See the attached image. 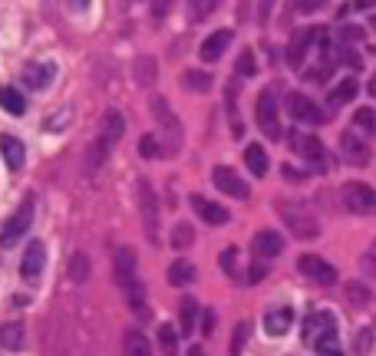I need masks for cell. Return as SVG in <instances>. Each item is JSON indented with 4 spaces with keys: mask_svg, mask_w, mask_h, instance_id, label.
<instances>
[{
    "mask_svg": "<svg viewBox=\"0 0 376 356\" xmlns=\"http://www.w3.org/2000/svg\"><path fill=\"white\" fill-rule=\"evenodd\" d=\"M278 212H280V218H284V224H287V231L294 234V238L314 241L320 234V222L307 212V208H304V205H297V202H278Z\"/></svg>",
    "mask_w": 376,
    "mask_h": 356,
    "instance_id": "obj_1",
    "label": "cell"
},
{
    "mask_svg": "<svg viewBox=\"0 0 376 356\" xmlns=\"http://www.w3.org/2000/svg\"><path fill=\"white\" fill-rule=\"evenodd\" d=\"M149 113H152V119L159 122V139H165L169 152H175V149L182 145V125H178V116H175L172 106H169V99L152 96L149 99Z\"/></svg>",
    "mask_w": 376,
    "mask_h": 356,
    "instance_id": "obj_2",
    "label": "cell"
},
{
    "mask_svg": "<svg viewBox=\"0 0 376 356\" xmlns=\"http://www.w3.org/2000/svg\"><path fill=\"white\" fill-rule=\"evenodd\" d=\"M340 202L353 214H376V188L367 182H347L340 188Z\"/></svg>",
    "mask_w": 376,
    "mask_h": 356,
    "instance_id": "obj_3",
    "label": "cell"
},
{
    "mask_svg": "<svg viewBox=\"0 0 376 356\" xmlns=\"http://www.w3.org/2000/svg\"><path fill=\"white\" fill-rule=\"evenodd\" d=\"M287 145L307 165H314L317 172L327 168V149H324V142H320L317 135H307V132H297V129H294V132H287Z\"/></svg>",
    "mask_w": 376,
    "mask_h": 356,
    "instance_id": "obj_4",
    "label": "cell"
},
{
    "mask_svg": "<svg viewBox=\"0 0 376 356\" xmlns=\"http://www.w3.org/2000/svg\"><path fill=\"white\" fill-rule=\"evenodd\" d=\"M254 119H258V129L268 139H280V116H278V96H274V89H264L254 103Z\"/></svg>",
    "mask_w": 376,
    "mask_h": 356,
    "instance_id": "obj_5",
    "label": "cell"
},
{
    "mask_svg": "<svg viewBox=\"0 0 376 356\" xmlns=\"http://www.w3.org/2000/svg\"><path fill=\"white\" fill-rule=\"evenodd\" d=\"M30 224H33V198H23V205H20L17 212L7 218V224H4L0 244H4V248H13V244L30 231Z\"/></svg>",
    "mask_w": 376,
    "mask_h": 356,
    "instance_id": "obj_6",
    "label": "cell"
},
{
    "mask_svg": "<svg viewBox=\"0 0 376 356\" xmlns=\"http://www.w3.org/2000/svg\"><path fill=\"white\" fill-rule=\"evenodd\" d=\"M324 33H327L324 27H310V30H297V33L290 37V43H287V63H290V69L304 67L307 53L314 47H320V37H324Z\"/></svg>",
    "mask_w": 376,
    "mask_h": 356,
    "instance_id": "obj_7",
    "label": "cell"
},
{
    "mask_svg": "<svg viewBox=\"0 0 376 356\" xmlns=\"http://www.w3.org/2000/svg\"><path fill=\"white\" fill-rule=\"evenodd\" d=\"M297 270L307 280L320 284V287H330V284H337V268H334L330 260L317 258V254H300V258H297Z\"/></svg>",
    "mask_w": 376,
    "mask_h": 356,
    "instance_id": "obj_8",
    "label": "cell"
},
{
    "mask_svg": "<svg viewBox=\"0 0 376 356\" xmlns=\"http://www.w3.org/2000/svg\"><path fill=\"white\" fill-rule=\"evenodd\" d=\"M139 212H142V228L145 234L155 241V234H159V198H155L152 185L145 182V178H139Z\"/></svg>",
    "mask_w": 376,
    "mask_h": 356,
    "instance_id": "obj_9",
    "label": "cell"
},
{
    "mask_svg": "<svg viewBox=\"0 0 376 356\" xmlns=\"http://www.w3.org/2000/svg\"><path fill=\"white\" fill-rule=\"evenodd\" d=\"M284 106H287V113L294 119H297V122H307V125H320L324 122V119H327V113H324V109L317 106V103H314V99L310 96H304V93H290L287 96V103H284Z\"/></svg>",
    "mask_w": 376,
    "mask_h": 356,
    "instance_id": "obj_10",
    "label": "cell"
},
{
    "mask_svg": "<svg viewBox=\"0 0 376 356\" xmlns=\"http://www.w3.org/2000/svg\"><path fill=\"white\" fill-rule=\"evenodd\" d=\"M43 270H47V244L43 241H30L23 258H20V274H23V280L37 284Z\"/></svg>",
    "mask_w": 376,
    "mask_h": 356,
    "instance_id": "obj_11",
    "label": "cell"
},
{
    "mask_svg": "<svg viewBox=\"0 0 376 356\" xmlns=\"http://www.w3.org/2000/svg\"><path fill=\"white\" fill-rule=\"evenodd\" d=\"M212 178H215V188H218V192L232 195V198H238V202H244V198L251 195L248 182H244V178L234 172V168H228V165H218Z\"/></svg>",
    "mask_w": 376,
    "mask_h": 356,
    "instance_id": "obj_12",
    "label": "cell"
},
{
    "mask_svg": "<svg viewBox=\"0 0 376 356\" xmlns=\"http://www.w3.org/2000/svg\"><path fill=\"white\" fill-rule=\"evenodd\" d=\"M340 155H343L350 165H357V168L370 165V159H373L367 139H360L357 132H343V135H340Z\"/></svg>",
    "mask_w": 376,
    "mask_h": 356,
    "instance_id": "obj_13",
    "label": "cell"
},
{
    "mask_svg": "<svg viewBox=\"0 0 376 356\" xmlns=\"http://www.w3.org/2000/svg\"><path fill=\"white\" fill-rule=\"evenodd\" d=\"M337 333V317L330 314V310H317V314H310L307 323H304V340L307 343H317L324 337H334Z\"/></svg>",
    "mask_w": 376,
    "mask_h": 356,
    "instance_id": "obj_14",
    "label": "cell"
},
{
    "mask_svg": "<svg viewBox=\"0 0 376 356\" xmlns=\"http://www.w3.org/2000/svg\"><path fill=\"white\" fill-rule=\"evenodd\" d=\"M113 268H116V280L119 287L129 290L132 284H139V270H135V251L132 248H116V254H113Z\"/></svg>",
    "mask_w": 376,
    "mask_h": 356,
    "instance_id": "obj_15",
    "label": "cell"
},
{
    "mask_svg": "<svg viewBox=\"0 0 376 356\" xmlns=\"http://www.w3.org/2000/svg\"><path fill=\"white\" fill-rule=\"evenodd\" d=\"M232 30H215V33H208L202 43V50H198V57L205 59V63H218V59L224 57V50L232 47Z\"/></svg>",
    "mask_w": 376,
    "mask_h": 356,
    "instance_id": "obj_16",
    "label": "cell"
},
{
    "mask_svg": "<svg viewBox=\"0 0 376 356\" xmlns=\"http://www.w3.org/2000/svg\"><path fill=\"white\" fill-rule=\"evenodd\" d=\"M53 76H57V67L47 63V59H33V63L23 67V83L30 89H47L53 83Z\"/></svg>",
    "mask_w": 376,
    "mask_h": 356,
    "instance_id": "obj_17",
    "label": "cell"
},
{
    "mask_svg": "<svg viewBox=\"0 0 376 356\" xmlns=\"http://www.w3.org/2000/svg\"><path fill=\"white\" fill-rule=\"evenodd\" d=\"M123 135H125V116L119 109H109L106 116H103V125H99V139H103L109 149H116Z\"/></svg>",
    "mask_w": 376,
    "mask_h": 356,
    "instance_id": "obj_18",
    "label": "cell"
},
{
    "mask_svg": "<svg viewBox=\"0 0 376 356\" xmlns=\"http://www.w3.org/2000/svg\"><path fill=\"white\" fill-rule=\"evenodd\" d=\"M192 208H195V214H198V218H205V222L215 224V228H218V224H228V218H232L222 205L208 202L205 195H192Z\"/></svg>",
    "mask_w": 376,
    "mask_h": 356,
    "instance_id": "obj_19",
    "label": "cell"
},
{
    "mask_svg": "<svg viewBox=\"0 0 376 356\" xmlns=\"http://www.w3.org/2000/svg\"><path fill=\"white\" fill-rule=\"evenodd\" d=\"M290 323H294V310L290 307H274L264 314V330H268L270 337H284L290 330Z\"/></svg>",
    "mask_w": 376,
    "mask_h": 356,
    "instance_id": "obj_20",
    "label": "cell"
},
{
    "mask_svg": "<svg viewBox=\"0 0 376 356\" xmlns=\"http://www.w3.org/2000/svg\"><path fill=\"white\" fill-rule=\"evenodd\" d=\"M251 248L258 258H278L280 251H284V238L278 231H258L254 241H251Z\"/></svg>",
    "mask_w": 376,
    "mask_h": 356,
    "instance_id": "obj_21",
    "label": "cell"
},
{
    "mask_svg": "<svg viewBox=\"0 0 376 356\" xmlns=\"http://www.w3.org/2000/svg\"><path fill=\"white\" fill-rule=\"evenodd\" d=\"M0 152H4V162H7V168H23V162H27V149H23V142H20L17 135H4L0 139Z\"/></svg>",
    "mask_w": 376,
    "mask_h": 356,
    "instance_id": "obj_22",
    "label": "cell"
},
{
    "mask_svg": "<svg viewBox=\"0 0 376 356\" xmlns=\"http://www.w3.org/2000/svg\"><path fill=\"white\" fill-rule=\"evenodd\" d=\"M357 93H360V83L353 76H347V79H340L337 86L327 93V103L334 109H337V106H347V103H353V99H357Z\"/></svg>",
    "mask_w": 376,
    "mask_h": 356,
    "instance_id": "obj_23",
    "label": "cell"
},
{
    "mask_svg": "<svg viewBox=\"0 0 376 356\" xmlns=\"http://www.w3.org/2000/svg\"><path fill=\"white\" fill-rule=\"evenodd\" d=\"M202 323V310H198V304H195V297H182V314H178V333L182 337H188V333H195V327Z\"/></svg>",
    "mask_w": 376,
    "mask_h": 356,
    "instance_id": "obj_24",
    "label": "cell"
},
{
    "mask_svg": "<svg viewBox=\"0 0 376 356\" xmlns=\"http://www.w3.org/2000/svg\"><path fill=\"white\" fill-rule=\"evenodd\" d=\"M123 350L125 356H152V340L145 337L142 330H125V337H123Z\"/></svg>",
    "mask_w": 376,
    "mask_h": 356,
    "instance_id": "obj_25",
    "label": "cell"
},
{
    "mask_svg": "<svg viewBox=\"0 0 376 356\" xmlns=\"http://www.w3.org/2000/svg\"><path fill=\"white\" fill-rule=\"evenodd\" d=\"M23 323H17V320H7V323H0V347L7 350V353H17L20 347H23Z\"/></svg>",
    "mask_w": 376,
    "mask_h": 356,
    "instance_id": "obj_26",
    "label": "cell"
},
{
    "mask_svg": "<svg viewBox=\"0 0 376 356\" xmlns=\"http://www.w3.org/2000/svg\"><path fill=\"white\" fill-rule=\"evenodd\" d=\"M195 264L192 260H172L169 264V284L172 287H188V284H195Z\"/></svg>",
    "mask_w": 376,
    "mask_h": 356,
    "instance_id": "obj_27",
    "label": "cell"
},
{
    "mask_svg": "<svg viewBox=\"0 0 376 356\" xmlns=\"http://www.w3.org/2000/svg\"><path fill=\"white\" fill-rule=\"evenodd\" d=\"M244 162H248V172L251 175H258V178H264V175H268V152H264V145H248V149H244Z\"/></svg>",
    "mask_w": 376,
    "mask_h": 356,
    "instance_id": "obj_28",
    "label": "cell"
},
{
    "mask_svg": "<svg viewBox=\"0 0 376 356\" xmlns=\"http://www.w3.org/2000/svg\"><path fill=\"white\" fill-rule=\"evenodd\" d=\"M89 274H93V260L83 251H73V258H69V280L73 284H86Z\"/></svg>",
    "mask_w": 376,
    "mask_h": 356,
    "instance_id": "obj_29",
    "label": "cell"
},
{
    "mask_svg": "<svg viewBox=\"0 0 376 356\" xmlns=\"http://www.w3.org/2000/svg\"><path fill=\"white\" fill-rule=\"evenodd\" d=\"M155 337H159V350H162L165 356H178V337H182V333H178L172 323H159Z\"/></svg>",
    "mask_w": 376,
    "mask_h": 356,
    "instance_id": "obj_30",
    "label": "cell"
},
{
    "mask_svg": "<svg viewBox=\"0 0 376 356\" xmlns=\"http://www.w3.org/2000/svg\"><path fill=\"white\" fill-rule=\"evenodd\" d=\"M0 106H4V113H10V116H23L27 99L20 96L13 86H4V89H0Z\"/></svg>",
    "mask_w": 376,
    "mask_h": 356,
    "instance_id": "obj_31",
    "label": "cell"
},
{
    "mask_svg": "<svg viewBox=\"0 0 376 356\" xmlns=\"http://www.w3.org/2000/svg\"><path fill=\"white\" fill-rule=\"evenodd\" d=\"M155 76H159V67H155L152 57H139V59H135V83H139V86H152Z\"/></svg>",
    "mask_w": 376,
    "mask_h": 356,
    "instance_id": "obj_32",
    "label": "cell"
},
{
    "mask_svg": "<svg viewBox=\"0 0 376 356\" xmlns=\"http://www.w3.org/2000/svg\"><path fill=\"white\" fill-rule=\"evenodd\" d=\"M182 83L192 89V93H208L215 79H212V73H205V69H188L182 76Z\"/></svg>",
    "mask_w": 376,
    "mask_h": 356,
    "instance_id": "obj_33",
    "label": "cell"
},
{
    "mask_svg": "<svg viewBox=\"0 0 376 356\" xmlns=\"http://www.w3.org/2000/svg\"><path fill=\"white\" fill-rule=\"evenodd\" d=\"M353 129L363 132V135H376V113H373V109H370V106L357 109V113H353Z\"/></svg>",
    "mask_w": 376,
    "mask_h": 356,
    "instance_id": "obj_34",
    "label": "cell"
},
{
    "mask_svg": "<svg viewBox=\"0 0 376 356\" xmlns=\"http://www.w3.org/2000/svg\"><path fill=\"white\" fill-rule=\"evenodd\" d=\"M195 244V231H192V224L188 222H178L172 228V248L175 251H185V248H192Z\"/></svg>",
    "mask_w": 376,
    "mask_h": 356,
    "instance_id": "obj_35",
    "label": "cell"
},
{
    "mask_svg": "<svg viewBox=\"0 0 376 356\" xmlns=\"http://www.w3.org/2000/svg\"><path fill=\"white\" fill-rule=\"evenodd\" d=\"M106 155H109V145L103 142V139H96V142L89 145V152H86V165H89V172H96V168H103V162H106Z\"/></svg>",
    "mask_w": 376,
    "mask_h": 356,
    "instance_id": "obj_36",
    "label": "cell"
},
{
    "mask_svg": "<svg viewBox=\"0 0 376 356\" xmlns=\"http://www.w3.org/2000/svg\"><path fill=\"white\" fill-rule=\"evenodd\" d=\"M330 73H334V59L324 57V59H320V67L304 69V79H307V83H327Z\"/></svg>",
    "mask_w": 376,
    "mask_h": 356,
    "instance_id": "obj_37",
    "label": "cell"
},
{
    "mask_svg": "<svg viewBox=\"0 0 376 356\" xmlns=\"http://www.w3.org/2000/svg\"><path fill=\"white\" fill-rule=\"evenodd\" d=\"M188 7H192V20H205L222 7V0H188Z\"/></svg>",
    "mask_w": 376,
    "mask_h": 356,
    "instance_id": "obj_38",
    "label": "cell"
},
{
    "mask_svg": "<svg viewBox=\"0 0 376 356\" xmlns=\"http://www.w3.org/2000/svg\"><path fill=\"white\" fill-rule=\"evenodd\" d=\"M139 155H142V159H159V155H162V142H159V135H142V139H139Z\"/></svg>",
    "mask_w": 376,
    "mask_h": 356,
    "instance_id": "obj_39",
    "label": "cell"
},
{
    "mask_svg": "<svg viewBox=\"0 0 376 356\" xmlns=\"http://www.w3.org/2000/svg\"><path fill=\"white\" fill-rule=\"evenodd\" d=\"M234 73H238L241 79H248V76L258 73V63H254V53H251V50H241V57H238V63H234Z\"/></svg>",
    "mask_w": 376,
    "mask_h": 356,
    "instance_id": "obj_40",
    "label": "cell"
},
{
    "mask_svg": "<svg viewBox=\"0 0 376 356\" xmlns=\"http://www.w3.org/2000/svg\"><path fill=\"white\" fill-rule=\"evenodd\" d=\"M347 297H350L353 307H367V304H370V290L363 287L360 280H350V284H347Z\"/></svg>",
    "mask_w": 376,
    "mask_h": 356,
    "instance_id": "obj_41",
    "label": "cell"
},
{
    "mask_svg": "<svg viewBox=\"0 0 376 356\" xmlns=\"http://www.w3.org/2000/svg\"><path fill=\"white\" fill-rule=\"evenodd\" d=\"M373 340H376V333L373 330H357V337H353V353L357 356H367L370 350H373Z\"/></svg>",
    "mask_w": 376,
    "mask_h": 356,
    "instance_id": "obj_42",
    "label": "cell"
},
{
    "mask_svg": "<svg viewBox=\"0 0 376 356\" xmlns=\"http://www.w3.org/2000/svg\"><path fill=\"white\" fill-rule=\"evenodd\" d=\"M314 350H317V356H343V347H340L337 333H334V337L317 340V343H314Z\"/></svg>",
    "mask_w": 376,
    "mask_h": 356,
    "instance_id": "obj_43",
    "label": "cell"
},
{
    "mask_svg": "<svg viewBox=\"0 0 376 356\" xmlns=\"http://www.w3.org/2000/svg\"><path fill=\"white\" fill-rule=\"evenodd\" d=\"M248 333H251V323H248V320H241V323L234 327V337H232V356H241V350H244V340H248Z\"/></svg>",
    "mask_w": 376,
    "mask_h": 356,
    "instance_id": "obj_44",
    "label": "cell"
},
{
    "mask_svg": "<svg viewBox=\"0 0 376 356\" xmlns=\"http://www.w3.org/2000/svg\"><path fill=\"white\" fill-rule=\"evenodd\" d=\"M222 270L228 274V277H234L238 274V248H228V251H222Z\"/></svg>",
    "mask_w": 376,
    "mask_h": 356,
    "instance_id": "obj_45",
    "label": "cell"
},
{
    "mask_svg": "<svg viewBox=\"0 0 376 356\" xmlns=\"http://www.w3.org/2000/svg\"><path fill=\"white\" fill-rule=\"evenodd\" d=\"M290 7L297 13H317V10L327 7V0H290Z\"/></svg>",
    "mask_w": 376,
    "mask_h": 356,
    "instance_id": "obj_46",
    "label": "cell"
},
{
    "mask_svg": "<svg viewBox=\"0 0 376 356\" xmlns=\"http://www.w3.org/2000/svg\"><path fill=\"white\" fill-rule=\"evenodd\" d=\"M360 40H363V30H360V27H343L337 33V43H340V47H350V43H360Z\"/></svg>",
    "mask_w": 376,
    "mask_h": 356,
    "instance_id": "obj_47",
    "label": "cell"
},
{
    "mask_svg": "<svg viewBox=\"0 0 376 356\" xmlns=\"http://www.w3.org/2000/svg\"><path fill=\"white\" fill-rule=\"evenodd\" d=\"M337 63H347V67H353V69L363 67L360 53H357V50H350V47H340V59H337Z\"/></svg>",
    "mask_w": 376,
    "mask_h": 356,
    "instance_id": "obj_48",
    "label": "cell"
},
{
    "mask_svg": "<svg viewBox=\"0 0 376 356\" xmlns=\"http://www.w3.org/2000/svg\"><path fill=\"white\" fill-rule=\"evenodd\" d=\"M264 277H268V268L254 260V264H251V274H248V284H258V280H264Z\"/></svg>",
    "mask_w": 376,
    "mask_h": 356,
    "instance_id": "obj_49",
    "label": "cell"
},
{
    "mask_svg": "<svg viewBox=\"0 0 376 356\" xmlns=\"http://www.w3.org/2000/svg\"><path fill=\"white\" fill-rule=\"evenodd\" d=\"M270 13H274V0H261V4H258V20H261V23H268Z\"/></svg>",
    "mask_w": 376,
    "mask_h": 356,
    "instance_id": "obj_50",
    "label": "cell"
},
{
    "mask_svg": "<svg viewBox=\"0 0 376 356\" xmlns=\"http://www.w3.org/2000/svg\"><path fill=\"white\" fill-rule=\"evenodd\" d=\"M202 330H205V337H212L215 333V310H205L202 314Z\"/></svg>",
    "mask_w": 376,
    "mask_h": 356,
    "instance_id": "obj_51",
    "label": "cell"
},
{
    "mask_svg": "<svg viewBox=\"0 0 376 356\" xmlns=\"http://www.w3.org/2000/svg\"><path fill=\"white\" fill-rule=\"evenodd\" d=\"M169 7H172V0H152V17L162 20L169 13Z\"/></svg>",
    "mask_w": 376,
    "mask_h": 356,
    "instance_id": "obj_52",
    "label": "cell"
},
{
    "mask_svg": "<svg viewBox=\"0 0 376 356\" xmlns=\"http://www.w3.org/2000/svg\"><path fill=\"white\" fill-rule=\"evenodd\" d=\"M376 0H353V4H350V10H367V7H373Z\"/></svg>",
    "mask_w": 376,
    "mask_h": 356,
    "instance_id": "obj_53",
    "label": "cell"
},
{
    "mask_svg": "<svg viewBox=\"0 0 376 356\" xmlns=\"http://www.w3.org/2000/svg\"><path fill=\"white\" fill-rule=\"evenodd\" d=\"M367 93L376 99V73H373V76H370V83H367Z\"/></svg>",
    "mask_w": 376,
    "mask_h": 356,
    "instance_id": "obj_54",
    "label": "cell"
},
{
    "mask_svg": "<svg viewBox=\"0 0 376 356\" xmlns=\"http://www.w3.org/2000/svg\"><path fill=\"white\" fill-rule=\"evenodd\" d=\"M188 356H205L202 347H188Z\"/></svg>",
    "mask_w": 376,
    "mask_h": 356,
    "instance_id": "obj_55",
    "label": "cell"
},
{
    "mask_svg": "<svg viewBox=\"0 0 376 356\" xmlns=\"http://www.w3.org/2000/svg\"><path fill=\"white\" fill-rule=\"evenodd\" d=\"M370 27H373V30H376V13H373V17H370Z\"/></svg>",
    "mask_w": 376,
    "mask_h": 356,
    "instance_id": "obj_56",
    "label": "cell"
},
{
    "mask_svg": "<svg viewBox=\"0 0 376 356\" xmlns=\"http://www.w3.org/2000/svg\"><path fill=\"white\" fill-rule=\"evenodd\" d=\"M76 7H79V10H83V7H86V0H76Z\"/></svg>",
    "mask_w": 376,
    "mask_h": 356,
    "instance_id": "obj_57",
    "label": "cell"
},
{
    "mask_svg": "<svg viewBox=\"0 0 376 356\" xmlns=\"http://www.w3.org/2000/svg\"><path fill=\"white\" fill-rule=\"evenodd\" d=\"M370 254H373V258H376V241H373V251H370Z\"/></svg>",
    "mask_w": 376,
    "mask_h": 356,
    "instance_id": "obj_58",
    "label": "cell"
}]
</instances>
